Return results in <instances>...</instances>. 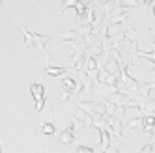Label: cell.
I'll use <instances>...</instances> for the list:
<instances>
[{
  "label": "cell",
  "instance_id": "1",
  "mask_svg": "<svg viewBox=\"0 0 155 153\" xmlns=\"http://www.w3.org/2000/svg\"><path fill=\"white\" fill-rule=\"evenodd\" d=\"M32 92H34L36 97H38V108H41L43 106V99H41V97H43V90H41V86H39V90H38V86L34 84V86H32Z\"/></svg>",
  "mask_w": 155,
  "mask_h": 153
},
{
  "label": "cell",
  "instance_id": "2",
  "mask_svg": "<svg viewBox=\"0 0 155 153\" xmlns=\"http://www.w3.org/2000/svg\"><path fill=\"white\" fill-rule=\"evenodd\" d=\"M0 153H2V151H0Z\"/></svg>",
  "mask_w": 155,
  "mask_h": 153
}]
</instances>
